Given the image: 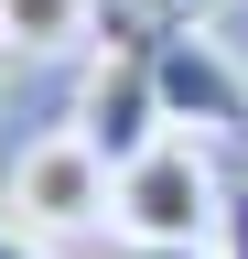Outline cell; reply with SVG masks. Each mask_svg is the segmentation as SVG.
Returning <instances> with one entry per match:
<instances>
[{"instance_id":"1","label":"cell","mask_w":248,"mask_h":259,"mask_svg":"<svg viewBox=\"0 0 248 259\" xmlns=\"http://www.w3.org/2000/svg\"><path fill=\"white\" fill-rule=\"evenodd\" d=\"M76 141L108 162V173H130L140 151L173 141V108H162V22H108V44L86 54V97H76Z\"/></svg>"},{"instance_id":"2","label":"cell","mask_w":248,"mask_h":259,"mask_svg":"<svg viewBox=\"0 0 248 259\" xmlns=\"http://www.w3.org/2000/svg\"><path fill=\"white\" fill-rule=\"evenodd\" d=\"M227 173H216V151L194 141V130H173L162 151H140L130 173H119V227L108 238H173V248H205L227 238Z\"/></svg>"},{"instance_id":"3","label":"cell","mask_w":248,"mask_h":259,"mask_svg":"<svg viewBox=\"0 0 248 259\" xmlns=\"http://www.w3.org/2000/svg\"><path fill=\"white\" fill-rule=\"evenodd\" d=\"M0 216H11L33 248H65V238H86V227H119V173L76 141V130H54V141H33L11 162Z\"/></svg>"},{"instance_id":"4","label":"cell","mask_w":248,"mask_h":259,"mask_svg":"<svg viewBox=\"0 0 248 259\" xmlns=\"http://www.w3.org/2000/svg\"><path fill=\"white\" fill-rule=\"evenodd\" d=\"M162 108L194 141H248V54L205 22H162Z\"/></svg>"},{"instance_id":"5","label":"cell","mask_w":248,"mask_h":259,"mask_svg":"<svg viewBox=\"0 0 248 259\" xmlns=\"http://www.w3.org/2000/svg\"><path fill=\"white\" fill-rule=\"evenodd\" d=\"M0 54H97V0H0Z\"/></svg>"},{"instance_id":"6","label":"cell","mask_w":248,"mask_h":259,"mask_svg":"<svg viewBox=\"0 0 248 259\" xmlns=\"http://www.w3.org/2000/svg\"><path fill=\"white\" fill-rule=\"evenodd\" d=\"M97 259H227V238H205V248H173V238H108Z\"/></svg>"},{"instance_id":"7","label":"cell","mask_w":248,"mask_h":259,"mask_svg":"<svg viewBox=\"0 0 248 259\" xmlns=\"http://www.w3.org/2000/svg\"><path fill=\"white\" fill-rule=\"evenodd\" d=\"M0 259H54V248H33V238H22L11 216H0Z\"/></svg>"},{"instance_id":"8","label":"cell","mask_w":248,"mask_h":259,"mask_svg":"<svg viewBox=\"0 0 248 259\" xmlns=\"http://www.w3.org/2000/svg\"><path fill=\"white\" fill-rule=\"evenodd\" d=\"M227 259H248V194L227 205Z\"/></svg>"},{"instance_id":"9","label":"cell","mask_w":248,"mask_h":259,"mask_svg":"<svg viewBox=\"0 0 248 259\" xmlns=\"http://www.w3.org/2000/svg\"><path fill=\"white\" fill-rule=\"evenodd\" d=\"M205 11V0H151V22H194Z\"/></svg>"}]
</instances>
